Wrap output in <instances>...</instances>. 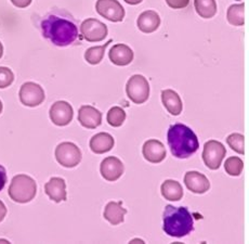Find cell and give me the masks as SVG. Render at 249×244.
<instances>
[{
    "label": "cell",
    "mask_w": 249,
    "mask_h": 244,
    "mask_svg": "<svg viewBox=\"0 0 249 244\" xmlns=\"http://www.w3.org/2000/svg\"><path fill=\"white\" fill-rule=\"evenodd\" d=\"M40 30L46 39L57 47H66L78 40L77 22L68 11L54 9L48 12L40 21Z\"/></svg>",
    "instance_id": "obj_1"
},
{
    "label": "cell",
    "mask_w": 249,
    "mask_h": 244,
    "mask_svg": "<svg viewBox=\"0 0 249 244\" xmlns=\"http://www.w3.org/2000/svg\"><path fill=\"white\" fill-rule=\"evenodd\" d=\"M167 140L172 155L178 159H188L199 148L197 136L192 129L183 124L171 125L167 133Z\"/></svg>",
    "instance_id": "obj_2"
},
{
    "label": "cell",
    "mask_w": 249,
    "mask_h": 244,
    "mask_svg": "<svg viewBox=\"0 0 249 244\" xmlns=\"http://www.w3.org/2000/svg\"><path fill=\"white\" fill-rule=\"evenodd\" d=\"M164 226L162 229L170 237L182 238L188 236L193 230L194 221L189 209L183 206L175 207L174 205H167L162 215Z\"/></svg>",
    "instance_id": "obj_3"
},
{
    "label": "cell",
    "mask_w": 249,
    "mask_h": 244,
    "mask_svg": "<svg viewBox=\"0 0 249 244\" xmlns=\"http://www.w3.org/2000/svg\"><path fill=\"white\" fill-rule=\"evenodd\" d=\"M9 197L17 203H28L36 197L37 185L32 177L27 175H17L9 187Z\"/></svg>",
    "instance_id": "obj_4"
},
{
    "label": "cell",
    "mask_w": 249,
    "mask_h": 244,
    "mask_svg": "<svg viewBox=\"0 0 249 244\" xmlns=\"http://www.w3.org/2000/svg\"><path fill=\"white\" fill-rule=\"evenodd\" d=\"M126 93L133 103L142 104L150 97V84L144 76L133 75L127 81Z\"/></svg>",
    "instance_id": "obj_5"
},
{
    "label": "cell",
    "mask_w": 249,
    "mask_h": 244,
    "mask_svg": "<svg viewBox=\"0 0 249 244\" xmlns=\"http://www.w3.org/2000/svg\"><path fill=\"white\" fill-rule=\"evenodd\" d=\"M55 159L62 166L73 169L83 159L79 148L73 142H62L55 149Z\"/></svg>",
    "instance_id": "obj_6"
},
{
    "label": "cell",
    "mask_w": 249,
    "mask_h": 244,
    "mask_svg": "<svg viewBox=\"0 0 249 244\" xmlns=\"http://www.w3.org/2000/svg\"><path fill=\"white\" fill-rule=\"evenodd\" d=\"M227 154V149L221 142L217 140H209L205 143L203 151V160L205 165L208 169L215 170L220 165Z\"/></svg>",
    "instance_id": "obj_7"
},
{
    "label": "cell",
    "mask_w": 249,
    "mask_h": 244,
    "mask_svg": "<svg viewBox=\"0 0 249 244\" xmlns=\"http://www.w3.org/2000/svg\"><path fill=\"white\" fill-rule=\"evenodd\" d=\"M80 33L89 42H98L105 39L108 34L107 26L97 19H87L80 25Z\"/></svg>",
    "instance_id": "obj_8"
},
{
    "label": "cell",
    "mask_w": 249,
    "mask_h": 244,
    "mask_svg": "<svg viewBox=\"0 0 249 244\" xmlns=\"http://www.w3.org/2000/svg\"><path fill=\"white\" fill-rule=\"evenodd\" d=\"M20 101L30 108H35L45 101V92L40 85L33 81L23 84L20 89Z\"/></svg>",
    "instance_id": "obj_9"
},
{
    "label": "cell",
    "mask_w": 249,
    "mask_h": 244,
    "mask_svg": "<svg viewBox=\"0 0 249 244\" xmlns=\"http://www.w3.org/2000/svg\"><path fill=\"white\" fill-rule=\"evenodd\" d=\"M95 10L111 22H122L124 18V9L117 0H98Z\"/></svg>",
    "instance_id": "obj_10"
},
{
    "label": "cell",
    "mask_w": 249,
    "mask_h": 244,
    "mask_svg": "<svg viewBox=\"0 0 249 244\" xmlns=\"http://www.w3.org/2000/svg\"><path fill=\"white\" fill-rule=\"evenodd\" d=\"M50 119L56 126H66L73 121L74 111L71 105L66 101H56L50 108Z\"/></svg>",
    "instance_id": "obj_11"
},
{
    "label": "cell",
    "mask_w": 249,
    "mask_h": 244,
    "mask_svg": "<svg viewBox=\"0 0 249 244\" xmlns=\"http://www.w3.org/2000/svg\"><path fill=\"white\" fill-rule=\"evenodd\" d=\"M123 162L115 156H108L104 159L100 166V173L107 181H116L124 174Z\"/></svg>",
    "instance_id": "obj_12"
},
{
    "label": "cell",
    "mask_w": 249,
    "mask_h": 244,
    "mask_svg": "<svg viewBox=\"0 0 249 244\" xmlns=\"http://www.w3.org/2000/svg\"><path fill=\"white\" fill-rule=\"evenodd\" d=\"M78 122L85 128L94 129L101 125L102 113L91 105H81L78 111Z\"/></svg>",
    "instance_id": "obj_13"
},
{
    "label": "cell",
    "mask_w": 249,
    "mask_h": 244,
    "mask_svg": "<svg viewBox=\"0 0 249 244\" xmlns=\"http://www.w3.org/2000/svg\"><path fill=\"white\" fill-rule=\"evenodd\" d=\"M142 153L144 159L150 162L157 164L166 159V148L162 143L156 139L147 140L144 145H143Z\"/></svg>",
    "instance_id": "obj_14"
},
{
    "label": "cell",
    "mask_w": 249,
    "mask_h": 244,
    "mask_svg": "<svg viewBox=\"0 0 249 244\" xmlns=\"http://www.w3.org/2000/svg\"><path fill=\"white\" fill-rule=\"evenodd\" d=\"M184 184L193 193L203 194L207 192L210 188V183L207 177L198 171H188L184 176Z\"/></svg>",
    "instance_id": "obj_15"
},
{
    "label": "cell",
    "mask_w": 249,
    "mask_h": 244,
    "mask_svg": "<svg viewBox=\"0 0 249 244\" xmlns=\"http://www.w3.org/2000/svg\"><path fill=\"white\" fill-rule=\"evenodd\" d=\"M108 58L112 63L118 66H126L133 61V51L124 44L114 45L108 52Z\"/></svg>",
    "instance_id": "obj_16"
},
{
    "label": "cell",
    "mask_w": 249,
    "mask_h": 244,
    "mask_svg": "<svg viewBox=\"0 0 249 244\" xmlns=\"http://www.w3.org/2000/svg\"><path fill=\"white\" fill-rule=\"evenodd\" d=\"M45 192L54 201L55 203H60L62 201H66V184L63 178L53 177L45 185Z\"/></svg>",
    "instance_id": "obj_17"
},
{
    "label": "cell",
    "mask_w": 249,
    "mask_h": 244,
    "mask_svg": "<svg viewBox=\"0 0 249 244\" xmlns=\"http://www.w3.org/2000/svg\"><path fill=\"white\" fill-rule=\"evenodd\" d=\"M137 25L139 30L142 33H145V34L155 32L160 25V14L153 10L142 12L138 18Z\"/></svg>",
    "instance_id": "obj_18"
},
{
    "label": "cell",
    "mask_w": 249,
    "mask_h": 244,
    "mask_svg": "<svg viewBox=\"0 0 249 244\" xmlns=\"http://www.w3.org/2000/svg\"><path fill=\"white\" fill-rule=\"evenodd\" d=\"M115 145L114 138L107 132H99L90 140V149L95 154H103L111 151Z\"/></svg>",
    "instance_id": "obj_19"
},
{
    "label": "cell",
    "mask_w": 249,
    "mask_h": 244,
    "mask_svg": "<svg viewBox=\"0 0 249 244\" xmlns=\"http://www.w3.org/2000/svg\"><path fill=\"white\" fill-rule=\"evenodd\" d=\"M161 101L171 115H180L182 112V101L180 95L172 89H165L161 92Z\"/></svg>",
    "instance_id": "obj_20"
},
{
    "label": "cell",
    "mask_w": 249,
    "mask_h": 244,
    "mask_svg": "<svg viewBox=\"0 0 249 244\" xmlns=\"http://www.w3.org/2000/svg\"><path fill=\"white\" fill-rule=\"evenodd\" d=\"M127 214V209L122 206V202H109L104 208L103 216L113 226L122 224L124 219V215Z\"/></svg>",
    "instance_id": "obj_21"
},
{
    "label": "cell",
    "mask_w": 249,
    "mask_h": 244,
    "mask_svg": "<svg viewBox=\"0 0 249 244\" xmlns=\"http://www.w3.org/2000/svg\"><path fill=\"white\" fill-rule=\"evenodd\" d=\"M161 195L168 201H180L183 198V189L182 186L176 180L168 179L162 183L160 187Z\"/></svg>",
    "instance_id": "obj_22"
},
{
    "label": "cell",
    "mask_w": 249,
    "mask_h": 244,
    "mask_svg": "<svg viewBox=\"0 0 249 244\" xmlns=\"http://www.w3.org/2000/svg\"><path fill=\"white\" fill-rule=\"evenodd\" d=\"M194 7L198 16L203 19H212L217 13L215 0H194Z\"/></svg>",
    "instance_id": "obj_23"
},
{
    "label": "cell",
    "mask_w": 249,
    "mask_h": 244,
    "mask_svg": "<svg viewBox=\"0 0 249 244\" xmlns=\"http://www.w3.org/2000/svg\"><path fill=\"white\" fill-rule=\"evenodd\" d=\"M228 22L234 26H242L245 23V4H232L228 9Z\"/></svg>",
    "instance_id": "obj_24"
},
{
    "label": "cell",
    "mask_w": 249,
    "mask_h": 244,
    "mask_svg": "<svg viewBox=\"0 0 249 244\" xmlns=\"http://www.w3.org/2000/svg\"><path fill=\"white\" fill-rule=\"evenodd\" d=\"M111 42H112V40H108L107 42H105V44L102 46L89 48V49H87L85 52V60L91 65L99 64L103 59L105 49H107V46L111 44Z\"/></svg>",
    "instance_id": "obj_25"
},
{
    "label": "cell",
    "mask_w": 249,
    "mask_h": 244,
    "mask_svg": "<svg viewBox=\"0 0 249 244\" xmlns=\"http://www.w3.org/2000/svg\"><path fill=\"white\" fill-rule=\"evenodd\" d=\"M107 123L113 127H121L126 121V112L122 108L114 107L107 113Z\"/></svg>",
    "instance_id": "obj_26"
},
{
    "label": "cell",
    "mask_w": 249,
    "mask_h": 244,
    "mask_svg": "<svg viewBox=\"0 0 249 244\" xmlns=\"http://www.w3.org/2000/svg\"><path fill=\"white\" fill-rule=\"evenodd\" d=\"M224 169L230 176H239L244 169V162L237 156H231L224 163Z\"/></svg>",
    "instance_id": "obj_27"
},
{
    "label": "cell",
    "mask_w": 249,
    "mask_h": 244,
    "mask_svg": "<svg viewBox=\"0 0 249 244\" xmlns=\"http://www.w3.org/2000/svg\"><path fill=\"white\" fill-rule=\"evenodd\" d=\"M227 142L233 151H235L238 154H244V152H245V137L242 133H231L227 138Z\"/></svg>",
    "instance_id": "obj_28"
},
{
    "label": "cell",
    "mask_w": 249,
    "mask_h": 244,
    "mask_svg": "<svg viewBox=\"0 0 249 244\" xmlns=\"http://www.w3.org/2000/svg\"><path fill=\"white\" fill-rule=\"evenodd\" d=\"M13 72L6 66H0V89L9 87L13 83Z\"/></svg>",
    "instance_id": "obj_29"
},
{
    "label": "cell",
    "mask_w": 249,
    "mask_h": 244,
    "mask_svg": "<svg viewBox=\"0 0 249 244\" xmlns=\"http://www.w3.org/2000/svg\"><path fill=\"white\" fill-rule=\"evenodd\" d=\"M166 3L172 9H184L189 6L190 0H166Z\"/></svg>",
    "instance_id": "obj_30"
},
{
    "label": "cell",
    "mask_w": 249,
    "mask_h": 244,
    "mask_svg": "<svg viewBox=\"0 0 249 244\" xmlns=\"http://www.w3.org/2000/svg\"><path fill=\"white\" fill-rule=\"evenodd\" d=\"M7 183V171L2 165H0V191H1Z\"/></svg>",
    "instance_id": "obj_31"
},
{
    "label": "cell",
    "mask_w": 249,
    "mask_h": 244,
    "mask_svg": "<svg viewBox=\"0 0 249 244\" xmlns=\"http://www.w3.org/2000/svg\"><path fill=\"white\" fill-rule=\"evenodd\" d=\"M11 2L18 8H26L32 3V0H11Z\"/></svg>",
    "instance_id": "obj_32"
},
{
    "label": "cell",
    "mask_w": 249,
    "mask_h": 244,
    "mask_svg": "<svg viewBox=\"0 0 249 244\" xmlns=\"http://www.w3.org/2000/svg\"><path fill=\"white\" fill-rule=\"evenodd\" d=\"M6 215H7V207L6 205L3 204L2 201L0 200V223L3 221L4 217H6Z\"/></svg>",
    "instance_id": "obj_33"
},
{
    "label": "cell",
    "mask_w": 249,
    "mask_h": 244,
    "mask_svg": "<svg viewBox=\"0 0 249 244\" xmlns=\"http://www.w3.org/2000/svg\"><path fill=\"white\" fill-rule=\"evenodd\" d=\"M124 2H127L128 4H132V6H135V4H139L141 3L143 0H124Z\"/></svg>",
    "instance_id": "obj_34"
},
{
    "label": "cell",
    "mask_w": 249,
    "mask_h": 244,
    "mask_svg": "<svg viewBox=\"0 0 249 244\" xmlns=\"http://www.w3.org/2000/svg\"><path fill=\"white\" fill-rule=\"evenodd\" d=\"M2 56H3V46L1 44V41H0V59L2 58Z\"/></svg>",
    "instance_id": "obj_35"
},
{
    "label": "cell",
    "mask_w": 249,
    "mask_h": 244,
    "mask_svg": "<svg viewBox=\"0 0 249 244\" xmlns=\"http://www.w3.org/2000/svg\"><path fill=\"white\" fill-rule=\"evenodd\" d=\"M2 112V102H1V100H0V113Z\"/></svg>",
    "instance_id": "obj_36"
},
{
    "label": "cell",
    "mask_w": 249,
    "mask_h": 244,
    "mask_svg": "<svg viewBox=\"0 0 249 244\" xmlns=\"http://www.w3.org/2000/svg\"><path fill=\"white\" fill-rule=\"evenodd\" d=\"M0 242H4V243H9V241H7V240H3V239H2V240H0Z\"/></svg>",
    "instance_id": "obj_37"
}]
</instances>
